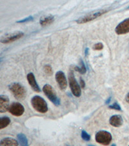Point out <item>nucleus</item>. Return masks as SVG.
I'll list each match as a JSON object with an SVG mask.
<instances>
[{
  "label": "nucleus",
  "mask_w": 129,
  "mask_h": 146,
  "mask_svg": "<svg viewBox=\"0 0 129 146\" xmlns=\"http://www.w3.org/2000/svg\"><path fill=\"white\" fill-rule=\"evenodd\" d=\"M112 136L107 131H100L96 134L95 140L98 143L103 145H108L111 142Z\"/></svg>",
  "instance_id": "6"
},
{
  "label": "nucleus",
  "mask_w": 129,
  "mask_h": 146,
  "mask_svg": "<svg viewBox=\"0 0 129 146\" xmlns=\"http://www.w3.org/2000/svg\"><path fill=\"white\" fill-rule=\"evenodd\" d=\"M128 146H129V145H128Z\"/></svg>",
  "instance_id": "31"
},
{
  "label": "nucleus",
  "mask_w": 129,
  "mask_h": 146,
  "mask_svg": "<svg viewBox=\"0 0 129 146\" xmlns=\"http://www.w3.org/2000/svg\"><path fill=\"white\" fill-rule=\"evenodd\" d=\"M80 86L82 88H84L85 87V82L82 78H80Z\"/></svg>",
  "instance_id": "24"
},
{
  "label": "nucleus",
  "mask_w": 129,
  "mask_h": 146,
  "mask_svg": "<svg viewBox=\"0 0 129 146\" xmlns=\"http://www.w3.org/2000/svg\"><path fill=\"white\" fill-rule=\"evenodd\" d=\"M9 88L14 97L18 100H23L27 96V90L19 82L10 84L9 86Z\"/></svg>",
  "instance_id": "1"
},
{
  "label": "nucleus",
  "mask_w": 129,
  "mask_h": 146,
  "mask_svg": "<svg viewBox=\"0 0 129 146\" xmlns=\"http://www.w3.org/2000/svg\"><path fill=\"white\" fill-rule=\"evenodd\" d=\"M27 81L29 82L30 87H31L32 90L36 92H40L41 89L39 88V86L37 84V82L35 78V76L33 73H29L27 75Z\"/></svg>",
  "instance_id": "11"
},
{
  "label": "nucleus",
  "mask_w": 129,
  "mask_h": 146,
  "mask_svg": "<svg viewBox=\"0 0 129 146\" xmlns=\"http://www.w3.org/2000/svg\"><path fill=\"white\" fill-rule=\"evenodd\" d=\"M109 10L110 9H100V10H98L97 11L88 13V15L79 18L78 20H76V22L77 23H85L91 22V21L95 20V19L99 18L100 16L103 15L104 14L108 13V12L109 11Z\"/></svg>",
  "instance_id": "3"
},
{
  "label": "nucleus",
  "mask_w": 129,
  "mask_h": 146,
  "mask_svg": "<svg viewBox=\"0 0 129 146\" xmlns=\"http://www.w3.org/2000/svg\"><path fill=\"white\" fill-rule=\"evenodd\" d=\"M43 69H44V72L45 74H46L48 75H52V73H53L52 68V67L50 66V65H49V64L45 65L44 66Z\"/></svg>",
  "instance_id": "19"
},
{
  "label": "nucleus",
  "mask_w": 129,
  "mask_h": 146,
  "mask_svg": "<svg viewBox=\"0 0 129 146\" xmlns=\"http://www.w3.org/2000/svg\"><path fill=\"white\" fill-rule=\"evenodd\" d=\"M111 97H110V98L107 100V101H106V102H105V103H106L107 105L109 104L110 102H111Z\"/></svg>",
  "instance_id": "26"
},
{
  "label": "nucleus",
  "mask_w": 129,
  "mask_h": 146,
  "mask_svg": "<svg viewBox=\"0 0 129 146\" xmlns=\"http://www.w3.org/2000/svg\"><path fill=\"white\" fill-rule=\"evenodd\" d=\"M55 79L58 84V86L62 90H65L67 87V79L64 73L58 71L55 75Z\"/></svg>",
  "instance_id": "9"
},
{
  "label": "nucleus",
  "mask_w": 129,
  "mask_h": 146,
  "mask_svg": "<svg viewBox=\"0 0 129 146\" xmlns=\"http://www.w3.org/2000/svg\"><path fill=\"white\" fill-rule=\"evenodd\" d=\"M117 35H125L129 33V18L122 21L115 29Z\"/></svg>",
  "instance_id": "10"
},
{
  "label": "nucleus",
  "mask_w": 129,
  "mask_h": 146,
  "mask_svg": "<svg viewBox=\"0 0 129 146\" xmlns=\"http://www.w3.org/2000/svg\"><path fill=\"white\" fill-rule=\"evenodd\" d=\"M10 105V101L8 96L5 95L0 96V112L4 113L7 111Z\"/></svg>",
  "instance_id": "12"
},
{
  "label": "nucleus",
  "mask_w": 129,
  "mask_h": 146,
  "mask_svg": "<svg viewBox=\"0 0 129 146\" xmlns=\"http://www.w3.org/2000/svg\"><path fill=\"white\" fill-rule=\"evenodd\" d=\"M9 111L14 116H21L25 112V108L20 103L14 102L10 105Z\"/></svg>",
  "instance_id": "8"
},
{
  "label": "nucleus",
  "mask_w": 129,
  "mask_h": 146,
  "mask_svg": "<svg viewBox=\"0 0 129 146\" xmlns=\"http://www.w3.org/2000/svg\"><path fill=\"white\" fill-rule=\"evenodd\" d=\"M10 123V119L7 116H3L0 118V129H3Z\"/></svg>",
  "instance_id": "18"
},
{
  "label": "nucleus",
  "mask_w": 129,
  "mask_h": 146,
  "mask_svg": "<svg viewBox=\"0 0 129 146\" xmlns=\"http://www.w3.org/2000/svg\"><path fill=\"white\" fill-rule=\"evenodd\" d=\"M54 21V16L52 15H47L44 16L40 18L39 20V23L41 26L45 27L47 25H50V23H52Z\"/></svg>",
  "instance_id": "15"
},
{
  "label": "nucleus",
  "mask_w": 129,
  "mask_h": 146,
  "mask_svg": "<svg viewBox=\"0 0 129 146\" xmlns=\"http://www.w3.org/2000/svg\"><path fill=\"white\" fill-rule=\"evenodd\" d=\"M127 9H129V7H127Z\"/></svg>",
  "instance_id": "30"
},
{
  "label": "nucleus",
  "mask_w": 129,
  "mask_h": 146,
  "mask_svg": "<svg viewBox=\"0 0 129 146\" xmlns=\"http://www.w3.org/2000/svg\"><path fill=\"white\" fill-rule=\"evenodd\" d=\"M34 20L33 16H28L27 18L23 19V20H21L20 21H18L17 23H25V22H32V21Z\"/></svg>",
  "instance_id": "23"
},
{
  "label": "nucleus",
  "mask_w": 129,
  "mask_h": 146,
  "mask_svg": "<svg viewBox=\"0 0 129 146\" xmlns=\"http://www.w3.org/2000/svg\"><path fill=\"white\" fill-rule=\"evenodd\" d=\"M19 142L16 139L7 137L2 139L0 142V146H18Z\"/></svg>",
  "instance_id": "14"
},
{
  "label": "nucleus",
  "mask_w": 129,
  "mask_h": 146,
  "mask_svg": "<svg viewBox=\"0 0 129 146\" xmlns=\"http://www.w3.org/2000/svg\"><path fill=\"white\" fill-rule=\"evenodd\" d=\"M24 36V33L22 31H16L12 33H9L5 35L4 36L1 38V43L3 44H8L10 42H13L21 38Z\"/></svg>",
  "instance_id": "7"
},
{
  "label": "nucleus",
  "mask_w": 129,
  "mask_h": 146,
  "mask_svg": "<svg viewBox=\"0 0 129 146\" xmlns=\"http://www.w3.org/2000/svg\"><path fill=\"white\" fill-rule=\"evenodd\" d=\"M18 142L20 144V146H29V142L28 139L25 135L23 133H20L17 135Z\"/></svg>",
  "instance_id": "16"
},
{
  "label": "nucleus",
  "mask_w": 129,
  "mask_h": 146,
  "mask_svg": "<svg viewBox=\"0 0 129 146\" xmlns=\"http://www.w3.org/2000/svg\"><path fill=\"white\" fill-rule=\"evenodd\" d=\"M31 105L32 107L38 112L44 114L48 111L47 103L39 96H34L31 99Z\"/></svg>",
  "instance_id": "2"
},
{
  "label": "nucleus",
  "mask_w": 129,
  "mask_h": 146,
  "mask_svg": "<svg viewBox=\"0 0 129 146\" xmlns=\"http://www.w3.org/2000/svg\"><path fill=\"white\" fill-rule=\"evenodd\" d=\"M109 123L114 127H119L123 123V119L120 115H114L110 117Z\"/></svg>",
  "instance_id": "13"
},
{
  "label": "nucleus",
  "mask_w": 129,
  "mask_h": 146,
  "mask_svg": "<svg viewBox=\"0 0 129 146\" xmlns=\"http://www.w3.org/2000/svg\"><path fill=\"white\" fill-rule=\"evenodd\" d=\"M88 48H86V49H85V56H87V55H88Z\"/></svg>",
  "instance_id": "27"
},
{
  "label": "nucleus",
  "mask_w": 129,
  "mask_h": 146,
  "mask_svg": "<svg viewBox=\"0 0 129 146\" xmlns=\"http://www.w3.org/2000/svg\"><path fill=\"white\" fill-rule=\"evenodd\" d=\"M69 82L70 90L75 97L79 98L81 95V86L77 83L73 72L70 71L69 74Z\"/></svg>",
  "instance_id": "5"
},
{
  "label": "nucleus",
  "mask_w": 129,
  "mask_h": 146,
  "mask_svg": "<svg viewBox=\"0 0 129 146\" xmlns=\"http://www.w3.org/2000/svg\"><path fill=\"white\" fill-rule=\"evenodd\" d=\"M93 49L94 50H97V51H100L101 50V49H103V44L101 43V42H98V43L95 44L93 46Z\"/></svg>",
  "instance_id": "22"
},
{
  "label": "nucleus",
  "mask_w": 129,
  "mask_h": 146,
  "mask_svg": "<svg viewBox=\"0 0 129 146\" xmlns=\"http://www.w3.org/2000/svg\"><path fill=\"white\" fill-rule=\"evenodd\" d=\"M81 138L83 140H84L85 141H86L88 142L90 140V136L89 134H88L85 131L83 130L81 131Z\"/></svg>",
  "instance_id": "20"
},
{
  "label": "nucleus",
  "mask_w": 129,
  "mask_h": 146,
  "mask_svg": "<svg viewBox=\"0 0 129 146\" xmlns=\"http://www.w3.org/2000/svg\"><path fill=\"white\" fill-rule=\"evenodd\" d=\"M88 146H96V145H90V144H89V145H88Z\"/></svg>",
  "instance_id": "28"
},
{
  "label": "nucleus",
  "mask_w": 129,
  "mask_h": 146,
  "mask_svg": "<svg viewBox=\"0 0 129 146\" xmlns=\"http://www.w3.org/2000/svg\"><path fill=\"white\" fill-rule=\"evenodd\" d=\"M112 146H116V145H115V144H114V145H112Z\"/></svg>",
  "instance_id": "29"
},
{
  "label": "nucleus",
  "mask_w": 129,
  "mask_h": 146,
  "mask_svg": "<svg viewBox=\"0 0 129 146\" xmlns=\"http://www.w3.org/2000/svg\"><path fill=\"white\" fill-rule=\"evenodd\" d=\"M74 70L76 72L80 73L81 74H85L86 72V68L81 58H80V60H79V66H74Z\"/></svg>",
  "instance_id": "17"
},
{
  "label": "nucleus",
  "mask_w": 129,
  "mask_h": 146,
  "mask_svg": "<svg viewBox=\"0 0 129 146\" xmlns=\"http://www.w3.org/2000/svg\"><path fill=\"white\" fill-rule=\"evenodd\" d=\"M109 108L113 110H121V107H120L118 103H114L111 105L109 106Z\"/></svg>",
  "instance_id": "21"
},
{
  "label": "nucleus",
  "mask_w": 129,
  "mask_h": 146,
  "mask_svg": "<svg viewBox=\"0 0 129 146\" xmlns=\"http://www.w3.org/2000/svg\"><path fill=\"white\" fill-rule=\"evenodd\" d=\"M125 101L128 103H129V92L127 94H126V97H125Z\"/></svg>",
  "instance_id": "25"
},
{
  "label": "nucleus",
  "mask_w": 129,
  "mask_h": 146,
  "mask_svg": "<svg viewBox=\"0 0 129 146\" xmlns=\"http://www.w3.org/2000/svg\"><path fill=\"white\" fill-rule=\"evenodd\" d=\"M43 91L47 98L56 106L60 105V100L58 97L56 91L50 84H46L43 87Z\"/></svg>",
  "instance_id": "4"
}]
</instances>
